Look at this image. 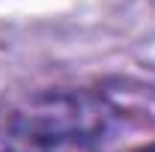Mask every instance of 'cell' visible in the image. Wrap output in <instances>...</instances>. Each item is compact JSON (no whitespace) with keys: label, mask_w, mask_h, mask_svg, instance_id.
Here are the masks:
<instances>
[{"label":"cell","mask_w":155,"mask_h":152,"mask_svg":"<svg viewBox=\"0 0 155 152\" xmlns=\"http://www.w3.org/2000/svg\"><path fill=\"white\" fill-rule=\"evenodd\" d=\"M128 107L107 90H42L3 114L21 137L98 152L125 122Z\"/></svg>","instance_id":"cell-1"},{"label":"cell","mask_w":155,"mask_h":152,"mask_svg":"<svg viewBox=\"0 0 155 152\" xmlns=\"http://www.w3.org/2000/svg\"><path fill=\"white\" fill-rule=\"evenodd\" d=\"M143 152H155V146H149V149H143Z\"/></svg>","instance_id":"cell-3"},{"label":"cell","mask_w":155,"mask_h":152,"mask_svg":"<svg viewBox=\"0 0 155 152\" xmlns=\"http://www.w3.org/2000/svg\"><path fill=\"white\" fill-rule=\"evenodd\" d=\"M0 152H93V149H78V146H57V143H42L15 134L3 119H0Z\"/></svg>","instance_id":"cell-2"}]
</instances>
